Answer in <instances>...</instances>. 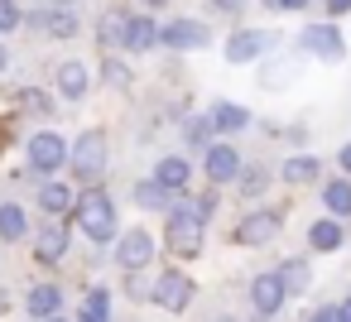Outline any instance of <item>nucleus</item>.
<instances>
[{
  "instance_id": "obj_1",
  "label": "nucleus",
  "mask_w": 351,
  "mask_h": 322,
  "mask_svg": "<svg viewBox=\"0 0 351 322\" xmlns=\"http://www.w3.org/2000/svg\"><path fill=\"white\" fill-rule=\"evenodd\" d=\"M73 221L82 236H92L97 245H106L116 236V202L101 193V188H87L77 202H73Z\"/></svg>"
},
{
  "instance_id": "obj_2",
  "label": "nucleus",
  "mask_w": 351,
  "mask_h": 322,
  "mask_svg": "<svg viewBox=\"0 0 351 322\" xmlns=\"http://www.w3.org/2000/svg\"><path fill=\"white\" fill-rule=\"evenodd\" d=\"M106 154H111L106 135H101V130H82L77 145H73V154H68V164H73V173H77L82 183H101V173H106Z\"/></svg>"
},
{
  "instance_id": "obj_3",
  "label": "nucleus",
  "mask_w": 351,
  "mask_h": 322,
  "mask_svg": "<svg viewBox=\"0 0 351 322\" xmlns=\"http://www.w3.org/2000/svg\"><path fill=\"white\" fill-rule=\"evenodd\" d=\"M68 140L58 135V130H39V135H29V173H39V178H49V173H58L63 164H68Z\"/></svg>"
},
{
  "instance_id": "obj_4",
  "label": "nucleus",
  "mask_w": 351,
  "mask_h": 322,
  "mask_svg": "<svg viewBox=\"0 0 351 322\" xmlns=\"http://www.w3.org/2000/svg\"><path fill=\"white\" fill-rule=\"evenodd\" d=\"M164 236H169V250H173V255H188V260H193V255L202 250V216H193L188 202H183V207H169V231H164Z\"/></svg>"
},
{
  "instance_id": "obj_5",
  "label": "nucleus",
  "mask_w": 351,
  "mask_h": 322,
  "mask_svg": "<svg viewBox=\"0 0 351 322\" xmlns=\"http://www.w3.org/2000/svg\"><path fill=\"white\" fill-rule=\"evenodd\" d=\"M149 260H154V236H149V231H121V236H116V264H121L125 274L149 269Z\"/></svg>"
},
{
  "instance_id": "obj_6",
  "label": "nucleus",
  "mask_w": 351,
  "mask_h": 322,
  "mask_svg": "<svg viewBox=\"0 0 351 322\" xmlns=\"http://www.w3.org/2000/svg\"><path fill=\"white\" fill-rule=\"evenodd\" d=\"M193 293H197V284H193L183 269H169V274L154 279V293H149V298H154L159 308H169V312H188Z\"/></svg>"
},
{
  "instance_id": "obj_7",
  "label": "nucleus",
  "mask_w": 351,
  "mask_h": 322,
  "mask_svg": "<svg viewBox=\"0 0 351 322\" xmlns=\"http://www.w3.org/2000/svg\"><path fill=\"white\" fill-rule=\"evenodd\" d=\"M269 49H274V34H265V29H236V34L221 44L226 63H255V58H265Z\"/></svg>"
},
{
  "instance_id": "obj_8",
  "label": "nucleus",
  "mask_w": 351,
  "mask_h": 322,
  "mask_svg": "<svg viewBox=\"0 0 351 322\" xmlns=\"http://www.w3.org/2000/svg\"><path fill=\"white\" fill-rule=\"evenodd\" d=\"M159 44H164V49L188 53V49H207V44H212V34H207V25H197V20H173V25H164V29H159Z\"/></svg>"
},
{
  "instance_id": "obj_9",
  "label": "nucleus",
  "mask_w": 351,
  "mask_h": 322,
  "mask_svg": "<svg viewBox=\"0 0 351 322\" xmlns=\"http://www.w3.org/2000/svg\"><path fill=\"white\" fill-rule=\"evenodd\" d=\"M298 44H303V53H313V58H322V63H341V34L332 29V25H308L303 34H298Z\"/></svg>"
},
{
  "instance_id": "obj_10",
  "label": "nucleus",
  "mask_w": 351,
  "mask_h": 322,
  "mask_svg": "<svg viewBox=\"0 0 351 322\" xmlns=\"http://www.w3.org/2000/svg\"><path fill=\"white\" fill-rule=\"evenodd\" d=\"M284 298H289V288H284L279 269H274V274H255V284H250V303H255L260 317H274V312L284 308Z\"/></svg>"
},
{
  "instance_id": "obj_11",
  "label": "nucleus",
  "mask_w": 351,
  "mask_h": 322,
  "mask_svg": "<svg viewBox=\"0 0 351 322\" xmlns=\"http://www.w3.org/2000/svg\"><path fill=\"white\" fill-rule=\"evenodd\" d=\"M207 178L221 188V183H236L241 178V154L231 145H207Z\"/></svg>"
},
{
  "instance_id": "obj_12",
  "label": "nucleus",
  "mask_w": 351,
  "mask_h": 322,
  "mask_svg": "<svg viewBox=\"0 0 351 322\" xmlns=\"http://www.w3.org/2000/svg\"><path fill=\"white\" fill-rule=\"evenodd\" d=\"M279 236V216L274 212H250L241 226H236V240L241 245H269Z\"/></svg>"
},
{
  "instance_id": "obj_13",
  "label": "nucleus",
  "mask_w": 351,
  "mask_h": 322,
  "mask_svg": "<svg viewBox=\"0 0 351 322\" xmlns=\"http://www.w3.org/2000/svg\"><path fill=\"white\" fill-rule=\"evenodd\" d=\"M29 25L44 29V34H53V39H73V34H77V15H73V5H49V10H39Z\"/></svg>"
},
{
  "instance_id": "obj_14",
  "label": "nucleus",
  "mask_w": 351,
  "mask_h": 322,
  "mask_svg": "<svg viewBox=\"0 0 351 322\" xmlns=\"http://www.w3.org/2000/svg\"><path fill=\"white\" fill-rule=\"evenodd\" d=\"M34 255H39L44 264H58V260L68 255V231H63V226H53V221H49V226H39V231H34Z\"/></svg>"
},
{
  "instance_id": "obj_15",
  "label": "nucleus",
  "mask_w": 351,
  "mask_h": 322,
  "mask_svg": "<svg viewBox=\"0 0 351 322\" xmlns=\"http://www.w3.org/2000/svg\"><path fill=\"white\" fill-rule=\"evenodd\" d=\"M341 216H322V221H313L308 226V245L313 250H322V255H332V250H341Z\"/></svg>"
},
{
  "instance_id": "obj_16",
  "label": "nucleus",
  "mask_w": 351,
  "mask_h": 322,
  "mask_svg": "<svg viewBox=\"0 0 351 322\" xmlns=\"http://www.w3.org/2000/svg\"><path fill=\"white\" fill-rule=\"evenodd\" d=\"M125 49H135V53H149V49H159V25H154L149 15H130Z\"/></svg>"
},
{
  "instance_id": "obj_17",
  "label": "nucleus",
  "mask_w": 351,
  "mask_h": 322,
  "mask_svg": "<svg viewBox=\"0 0 351 322\" xmlns=\"http://www.w3.org/2000/svg\"><path fill=\"white\" fill-rule=\"evenodd\" d=\"M212 125H217L221 135H241V130L250 125V111L236 106V101H217V106H212Z\"/></svg>"
},
{
  "instance_id": "obj_18",
  "label": "nucleus",
  "mask_w": 351,
  "mask_h": 322,
  "mask_svg": "<svg viewBox=\"0 0 351 322\" xmlns=\"http://www.w3.org/2000/svg\"><path fill=\"white\" fill-rule=\"evenodd\" d=\"M173 197H178V193H173V188H164L159 178L135 183V202H140V207H149V212H169V207H173Z\"/></svg>"
},
{
  "instance_id": "obj_19",
  "label": "nucleus",
  "mask_w": 351,
  "mask_h": 322,
  "mask_svg": "<svg viewBox=\"0 0 351 322\" xmlns=\"http://www.w3.org/2000/svg\"><path fill=\"white\" fill-rule=\"evenodd\" d=\"M58 308H63V288H53V284H34L29 288V317H58Z\"/></svg>"
},
{
  "instance_id": "obj_20",
  "label": "nucleus",
  "mask_w": 351,
  "mask_h": 322,
  "mask_svg": "<svg viewBox=\"0 0 351 322\" xmlns=\"http://www.w3.org/2000/svg\"><path fill=\"white\" fill-rule=\"evenodd\" d=\"M87 87H92V82H87V68H82V63H63V68H58V97L82 101Z\"/></svg>"
},
{
  "instance_id": "obj_21",
  "label": "nucleus",
  "mask_w": 351,
  "mask_h": 322,
  "mask_svg": "<svg viewBox=\"0 0 351 322\" xmlns=\"http://www.w3.org/2000/svg\"><path fill=\"white\" fill-rule=\"evenodd\" d=\"M29 236V216L15 202H0V240H25Z\"/></svg>"
},
{
  "instance_id": "obj_22",
  "label": "nucleus",
  "mask_w": 351,
  "mask_h": 322,
  "mask_svg": "<svg viewBox=\"0 0 351 322\" xmlns=\"http://www.w3.org/2000/svg\"><path fill=\"white\" fill-rule=\"evenodd\" d=\"M154 178H159L164 188H173V193H188V178H193V169H188V159H159Z\"/></svg>"
},
{
  "instance_id": "obj_23",
  "label": "nucleus",
  "mask_w": 351,
  "mask_h": 322,
  "mask_svg": "<svg viewBox=\"0 0 351 322\" xmlns=\"http://www.w3.org/2000/svg\"><path fill=\"white\" fill-rule=\"evenodd\" d=\"M39 207H44L49 216H63V212H73V193H68L63 183H44V188H39Z\"/></svg>"
},
{
  "instance_id": "obj_24",
  "label": "nucleus",
  "mask_w": 351,
  "mask_h": 322,
  "mask_svg": "<svg viewBox=\"0 0 351 322\" xmlns=\"http://www.w3.org/2000/svg\"><path fill=\"white\" fill-rule=\"evenodd\" d=\"M322 202H327L332 216H351V183H346V178H332V183L322 188Z\"/></svg>"
},
{
  "instance_id": "obj_25",
  "label": "nucleus",
  "mask_w": 351,
  "mask_h": 322,
  "mask_svg": "<svg viewBox=\"0 0 351 322\" xmlns=\"http://www.w3.org/2000/svg\"><path fill=\"white\" fill-rule=\"evenodd\" d=\"M279 279H284L289 293H303V288L313 284V269H308V260H284V264H279Z\"/></svg>"
},
{
  "instance_id": "obj_26",
  "label": "nucleus",
  "mask_w": 351,
  "mask_h": 322,
  "mask_svg": "<svg viewBox=\"0 0 351 322\" xmlns=\"http://www.w3.org/2000/svg\"><path fill=\"white\" fill-rule=\"evenodd\" d=\"M313 178H317V159H313V154H293V159L284 164V183L298 188V183H313Z\"/></svg>"
},
{
  "instance_id": "obj_27",
  "label": "nucleus",
  "mask_w": 351,
  "mask_h": 322,
  "mask_svg": "<svg viewBox=\"0 0 351 322\" xmlns=\"http://www.w3.org/2000/svg\"><path fill=\"white\" fill-rule=\"evenodd\" d=\"M125 29H130V15H106V20H101V44H106V53H111V49H125Z\"/></svg>"
},
{
  "instance_id": "obj_28",
  "label": "nucleus",
  "mask_w": 351,
  "mask_h": 322,
  "mask_svg": "<svg viewBox=\"0 0 351 322\" xmlns=\"http://www.w3.org/2000/svg\"><path fill=\"white\" fill-rule=\"evenodd\" d=\"M101 82H106V87H116V92H130V82H135V77H130V68H125L121 58H111V53H106V63H101Z\"/></svg>"
},
{
  "instance_id": "obj_29",
  "label": "nucleus",
  "mask_w": 351,
  "mask_h": 322,
  "mask_svg": "<svg viewBox=\"0 0 351 322\" xmlns=\"http://www.w3.org/2000/svg\"><path fill=\"white\" fill-rule=\"evenodd\" d=\"M106 308H111V293H106V288H92V293H87V312H82V322H111Z\"/></svg>"
},
{
  "instance_id": "obj_30",
  "label": "nucleus",
  "mask_w": 351,
  "mask_h": 322,
  "mask_svg": "<svg viewBox=\"0 0 351 322\" xmlns=\"http://www.w3.org/2000/svg\"><path fill=\"white\" fill-rule=\"evenodd\" d=\"M212 116H193L188 125H183V135H188V145H212Z\"/></svg>"
},
{
  "instance_id": "obj_31",
  "label": "nucleus",
  "mask_w": 351,
  "mask_h": 322,
  "mask_svg": "<svg viewBox=\"0 0 351 322\" xmlns=\"http://www.w3.org/2000/svg\"><path fill=\"white\" fill-rule=\"evenodd\" d=\"M20 25H25L20 5H15V0H0V34H15Z\"/></svg>"
},
{
  "instance_id": "obj_32",
  "label": "nucleus",
  "mask_w": 351,
  "mask_h": 322,
  "mask_svg": "<svg viewBox=\"0 0 351 322\" xmlns=\"http://www.w3.org/2000/svg\"><path fill=\"white\" fill-rule=\"evenodd\" d=\"M265 188H269V173H265V169H250V173L241 178V193H245V197H260Z\"/></svg>"
},
{
  "instance_id": "obj_33",
  "label": "nucleus",
  "mask_w": 351,
  "mask_h": 322,
  "mask_svg": "<svg viewBox=\"0 0 351 322\" xmlns=\"http://www.w3.org/2000/svg\"><path fill=\"white\" fill-rule=\"evenodd\" d=\"M20 106H29V111H44V116H49V97H44V92H20Z\"/></svg>"
},
{
  "instance_id": "obj_34",
  "label": "nucleus",
  "mask_w": 351,
  "mask_h": 322,
  "mask_svg": "<svg viewBox=\"0 0 351 322\" xmlns=\"http://www.w3.org/2000/svg\"><path fill=\"white\" fill-rule=\"evenodd\" d=\"M212 207H217V197H212V193H207V197H193V202H188V212H193V216H202V221L212 216Z\"/></svg>"
},
{
  "instance_id": "obj_35",
  "label": "nucleus",
  "mask_w": 351,
  "mask_h": 322,
  "mask_svg": "<svg viewBox=\"0 0 351 322\" xmlns=\"http://www.w3.org/2000/svg\"><path fill=\"white\" fill-rule=\"evenodd\" d=\"M269 10H303V5H313V0H265Z\"/></svg>"
},
{
  "instance_id": "obj_36",
  "label": "nucleus",
  "mask_w": 351,
  "mask_h": 322,
  "mask_svg": "<svg viewBox=\"0 0 351 322\" xmlns=\"http://www.w3.org/2000/svg\"><path fill=\"white\" fill-rule=\"evenodd\" d=\"M308 322H337V308H317V312H308Z\"/></svg>"
},
{
  "instance_id": "obj_37",
  "label": "nucleus",
  "mask_w": 351,
  "mask_h": 322,
  "mask_svg": "<svg viewBox=\"0 0 351 322\" xmlns=\"http://www.w3.org/2000/svg\"><path fill=\"white\" fill-rule=\"evenodd\" d=\"M327 15H351V0H327Z\"/></svg>"
},
{
  "instance_id": "obj_38",
  "label": "nucleus",
  "mask_w": 351,
  "mask_h": 322,
  "mask_svg": "<svg viewBox=\"0 0 351 322\" xmlns=\"http://www.w3.org/2000/svg\"><path fill=\"white\" fill-rule=\"evenodd\" d=\"M337 169H341V173H351V145H341V154H337Z\"/></svg>"
},
{
  "instance_id": "obj_39",
  "label": "nucleus",
  "mask_w": 351,
  "mask_h": 322,
  "mask_svg": "<svg viewBox=\"0 0 351 322\" xmlns=\"http://www.w3.org/2000/svg\"><path fill=\"white\" fill-rule=\"evenodd\" d=\"M212 5H217L221 15H231V10H241V5H245V0H212Z\"/></svg>"
},
{
  "instance_id": "obj_40",
  "label": "nucleus",
  "mask_w": 351,
  "mask_h": 322,
  "mask_svg": "<svg viewBox=\"0 0 351 322\" xmlns=\"http://www.w3.org/2000/svg\"><path fill=\"white\" fill-rule=\"evenodd\" d=\"M337 322H351V298H341V308H337Z\"/></svg>"
},
{
  "instance_id": "obj_41",
  "label": "nucleus",
  "mask_w": 351,
  "mask_h": 322,
  "mask_svg": "<svg viewBox=\"0 0 351 322\" xmlns=\"http://www.w3.org/2000/svg\"><path fill=\"white\" fill-rule=\"evenodd\" d=\"M5 68H10V49H5V44H0V73H5Z\"/></svg>"
},
{
  "instance_id": "obj_42",
  "label": "nucleus",
  "mask_w": 351,
  "mask_h": 322,
  "mask_svg": "<svg viewBox=\"0 0 351 322\" xmlns=\"http://www.w3.org/2000/svg\"><path fill=\"white\" fill-rule=\"evenodd\" d=\"M140 5H149V10H159V5H164V0H140Z\"/></svg>"
},
{
  "instance_id": "obj_43",
  "label": "nucleus",
  "mask_w": 351,
  "mask_h": 322,
  "mask_svg": "<svg viewBox=\"0 0 351 322\" xmlns=\"http://www.w3.org/2000/svg\"><path fill=\"white\" fill-rule=\"evenodd\" d=\"M53 5H77V0H53Z\"/></svg>"
},
{
  "instance_id": "obj_44",
  "label": "nucleus",
  "mask_w": 351,
  "mask_h": 322,
  "mask_svg": "<svg viewBox=\"0 0 351 322\" xmlns=\"http://www.w3.org/2000/svg\"><path fill=\"white\" fill-rule=\"evenodd\" d=\"M44 322H63V317H44Z\"/></svg>"
},
{
  "instance_id": "obj_45",
  "label": "nucleus",
  "mask_w": 351,
  "mask_h": 322,
  "mask_svg": "<svg viewBox=\"0 0 351 322\" xmlns=\"http://www.w3.org/2000/svg\"><path fill=\"white\" fill-rule=\"evenodd\" d=\"M0 308H5V293H0Z\"/></svg>"
}]
</instances>
